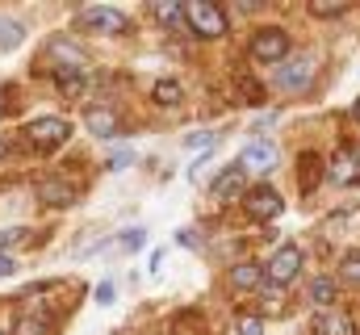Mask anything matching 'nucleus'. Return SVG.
<instances>
[{"instance_id":"1","label":"nucleus","mask_w":360,"mask_h":335,"mask_svg":"<svg viewBox=\"0 0 360 335\" xmlns=\"http://www.w3.org/2000/svg\"><path fill=\"white\" fill-rule=\"evenodd\" d=\"M21 139L34 151H59L72 139V122H63V118H34V122L21 126Z\"/></svg>"},{"instance_id":"2","label":"nucleus","mask_w":360,"mask_h":335,"mask_svg":"<svg viewBox=\"0 0 360 335\" xmlns=\"http://www.w3.org/2000/svg\"><path fill=\"white\" fill-rule=\"evenodd\" d=\"M314 55H306V51H297V55H289L285 63H276V76H272V88L276 92H306L310 80H314Z\"/></svg>"},{"instance_id":"3","label":"nucleus","mask_w":360,"mask_h":335,"mask_svg":"<svg viewBox=\"0 0 360 335\" xmlns=\"http://www.w3.org/2000/svg\"><path fill=\"white\" fill-rule=\"evenodd\" d=\"M180 8H184V21L193 25L197 38H222V34H226V13H222V4L188 0V4H180Z\"/></svg>"},{"instance_id":"4","label":"nucleus","mask_w":360,"mask_h":335,"mask_svg":"<svg viewBox=\"0 0 360 335\" xmlns=\"http://www.w3.org/2000/svg\"><path fill=\"white\" fill-rule=\"evenodd\" d=\"M302 272V248H293V244H285V248L272 251V260L260 268V277L269 281L272 289H285V285H293V277Z\"/></svg>"},{"instance_id":"5","label":"nucleus","mask_w":360,"mask_h":335,"mask_svg":"<svg viewBox=\"0 0 360 335\" xmlns=\"http://www.w3.org/2000/svg\"><path fill=\"white\" fill-rule=\"evenodd\" d=\"M289 55H293V38L281 25H264L252 38V59H260V63H285Z\"/></svg>"},{"instance_id":"6","label":"nucleus","mask_w":360,"mask_h":335,"mask_svg":"<svg viewBox=\"0 0 360 335\" xmlns=\"http://www.w3.org/2000/svg\"><path fill=\"white\" fill-rule=\"evenodd\" d=\"M281 164V147L272 143V139H252L248 147H243V156H239V172L243 176H264V172H272V168Z\"/></svg>"},{"instance_id":"7","label":"nucleus","mask_w":360,"mask_h":335,"mask_svg":"<svg viewBox=\"0 0 360 335\" xmlns=\"http://www.w3.org/2000/svg\"><path fill=\"white\" fill-rule=\"evenodd\" d=\"M34 193H38V206L42 210H72L76 197H80V189L72 180H63V176H42L34 184Z\"/></svg>"},{"instance_id":"8","label":"nucleus","mask_w":360,"mask_h":335,"mask_svg":"<svg viewBox=\"0 0 360 335\" xmlns=\"http://www.w3.org/2000/svg\"><path fill=\"white\" fill-rule=\"evenodd\" d=\"M76 21H80L84 30H101V34H126V30H130L126 13L113 8V4H89V8H80Z\"/></svg>"},{"instance_id":"9","label":"nucleus","mask_w":360,"mask_h":335,"mask_svg":"<svg viewBox=\"0 0 360 335\" xmlns=\"http://www.w3.org/2000/svg\"><path fill=\"white\" fill-rule=\"evenodd\" d=\"M243 210L252 214V218H260V222H269V218H276L281 210H285V197L272 189V184H252L248 193H243Z\"/></svg>"},{"instance_id":"10","label":"nucleus","mask_w":360,"mask_h":335,"mask_svg":"<svg viewBox=\"0 0 360 335\" xmlns=\"http://www.w3.org/2000/svg\"><path fill=\"white\" fill-rule=\"evenodd\" d=\"M84 126H89L96 139H113V134L122 130V122H117V113H113L109 105H89V109H84Z\"/></svg>"},{"instance_id":"11","label":"nucleus","mask_w":360,"mask_h":335,"mask_svg":"<svg viewBox=\"0 0 360 335\" xmlns=\"http://www.w3.org/2000/svg\"><path fill=\"white\" fill-rule=\"evenodd\" d=\"M331 180H340V184H356L360 180V151L356 147H340L335 151V160H331Z\"/></svg>"},{"instance_id":"12","label":"nucleus","mask_w":360,"mask_h":335,"mask_svg":"<svg viewBox=\"0 0 360 335\" xmlns=\"http://www.w3.org/2000/svg\"><path fill=\"white\" fill-rule=\"evenodd\" d=\"M314 335H352V323L340 310H319L314 315Z\"/></svg>"},{"instance_id":"13","label":"nucleus","mask_w":360,"mask_h":335,"mask_svg":"<svg viewBox=\"0 0 360 335\" xmlns=\"http://www.w3.org/2000/svg\"><path fill=\"white\" fill-rule=\"evenodd\" d=\"M243 180H248V176H243L235 164L222 168V172H218V180H214V197H218V201H231V197L243 189Z\"/></svg>"},{"instance_id":"14","label":"nucleus","mask_w":360,"mask_h":335,"mask_svg":"<svg viewBox=\"0 0 360 335\" xmlns=\"http://www.w3.org/2000/svg\"><path fill=\"white\" fill-rule=\"evenodd\" d=\"M180 96H184V88H180V80H172V76L155 80V88H151V101H155L160 109H168V105H180Z\"/></svg>"},{"instance_id":"15","label":"nucleus","mask_w":360,"mask_h":335,"mask_svg":"<svg viewBox=\"0 0 360 335\" xmlns=\"http://www.w3.org/2000/svg\"><path fill=\"white\" fill-rule=\"evenodd\" d=\"M264 277H260V264H252V260H243V264H235L231 268V285L235 289H256Z\"/></svg>"},{"instance_id":"16","label":"nucleus","mask_w":360,"mask_h":335,"mask_svg":"<svg viewBox=\"0 0 360 335\" xmlns=\"http://www.w3.org/2000/svg\"><path fill=\"white\" fill-rule=\"evenodd\" d=\"M21 42H25V25L0 13V51H17Z\"/></svg>"},{"instance_id":"17","label":"nucleus","mask_w":360,"mask_h":335,"mask_svg":"<svg viewBox=\"0 0 360 335\" xmlns=\"http://www.w3.org/2000/svg\"><path fill=\"white\" fill-rule=\"evenodd\" d=\"M55 80H59L63 92H80V88H89V72H80V68H59Z\"/></svg>"},{"instance_id":"18","label":"nucleus","mask_w":360,"mask_h":335,"mask_svg":"<svg viewBox=\"0 0 360 335\" xmlns=\"http://www.w3.org/2000/svg\"><path fill=\"white\" fill-rule=\"evenodd\" d=\"M319 180H323V160L319 156H302V189L310 193V189H319Z\"/></svg>"},{"instance_id":"19","label":"nucleus","mask_w":360,"mask_h":335,"mask_svg":"<svg viewBox=\"0 0 360 335\" xmlns=\"http://www.w3.org/2000/svg\"><path fill=\"white\" fill-rule=\"evenodd\" d=\"M51 59H63V63L80 68V63H84V51H80V46H68L63 38H55V42H51Z\"/></svg>"},{"instance_id":"20","label":"nucleus","mask_w":360,"mask_h":335,"mask_svg":"<svg viewBox=\"0 0 360 335\" xmlns=\"http://www.w3.org/2000/svg\"><path fill=\"white\" fill-rule=\"evenodd\" d=\"M310 302H314V306H331V302H335V281H331V277H319V281L310 285Z\"/></svg>"},{"instance_id":"21","label":"nucleus","mask_w":360,"mask_h":335,"mask_svg":"<svg viewBox=\"0 0 360 335\" xmlns=\"http://www.w3.org/2000/svg\"><path fill=\"white\" fill-rule=\"evenodd\" d=\"M180 143H184L188 151H205V147H218V134H214V130H193V134H184Z\"/></svg>"},{"instance_id":"22","label":"nucleus","mask_w":360,"mask_h":335,"mask_svg":"<svg viewBox=\"0 0 360 335\" xmlns=\"http://www.w3.org/2000/svg\"><path fill=\"white\" fill-rule=\"evenodd\" d=\"M310 13H314V17H340V13H348V4H344V0H314Z\"/></svg>"},{"instance_id":"23","label":"nucleus","mask_w":360,"mask_h":335,"mask_svg":"<svg viewBox=\"0 0 360 335\" xmlns=\"http://www.w3.org/2000/svg\"><path fill=\"white\" fill-rule=\"evenodd\" d=\"M117 244H122L126 251H139L143 244H147V231H143V227H134V231H122V235H117Z\"/></svg>"},{"instance_id":"24","label":"nucleus","mask_w":360,"mask_h":335,"mask_svg":"<svg viewBox=\"0 0 360 335\" xmlns=\"http://www.w3.org/2000/svg\"><path fill=\"white\" fill-rule=\"evenodd\" d=\"M235 331L239 335H260L264 331V319H256V315H239V319H235Z\"/></svg>"},{"instance_id":"25","label":"nucleus","mask_w":360,"mask_h":335,"mask_svg":"<svg viewBox=\"0 0 360 335\" xmlns=\"http://www.w3.org/2000/svg\"><path fill=\"white\" fill-rule=\"evenodd\" d=\"M21 239H30V231L25 227H13V231H0V255H8L13 244H21Z\"/></svg>"},{"instance_id":"26","label":"nucleus","mask_w":360,"mask_h":335,"mask_svg":"<svg viewBox=\"0 0 360 335\" xmlns=\"http://www.w3.org/2000/svg\"><path fill=\"white\" fill-rule=\"evenodd\" d=\"M340 277H344V281H352V285H360V255H344Z\"/></svg>"},{"instance_id":"27","label":"nucleus","mask_w":360,"mask_h":335,"mask_svg":"<svg viewBox=\"0 0 360 335\" xmlns=\"http://www.w3.org/2000/svg\"><path fill=\"white\" fill-rule=\"evenodd\" d=\"M151 13H155L160 21H180V4H172V0H160V4H151Z\"/></svg>"},{"instance_id":"28","label":"nucleus","mask_w":360,"mask_h":335,"mask_svg":"<svg viewBox=\"0 0 360 335\" xmlns=\"http://www.w3.org/2000/svg\"><path fill=\"white\" fill-rule=\"evenodd\" d=\"M113 298H117V285H113V281H101V285H96V302H101V306H109Z\"/></svg>"},{"instance_id":"29","label":"nucleus","mask_w":360,"mask_h":335,"mask_svg":"<svg viewBox=\"0 0 360 335\" xmlns=\"http://www.w3.org/2000/svg\"><path fill=\"white\" fill-rule=\"evenodd\" d=\"M130 160H134L130 151H113V156H109V172H122V168H130Z\"/></svg>"},{"instance_id":"30","label":"nucleus","mask_w":360,"mask_h":335,"mask_svg":"<svg viewBox=\"0 0 360 335\" xmlns=\"http://www.w3.org/2000/svg\"><path fill=\"white\" fill-rule=\"evenodd\" d=\"M176 244L180 248H197V231H176Z\"/></svg>"},{"instance_id":"31","label":"nucleus","mask_w":360,"mask_h":335,"mask_svg":"<svg viewBox=\"0 0 360 335\" xmlns=\"http://www.w3.org/2000/svg\"><path fill=\"white\" fill-rule=\"evenodd\" d=\"M17 272V260L13 255H0V277H13Z\"/></svg>"},{"instance_id":"32","label":"nucleus","mask_w":360,"mask_h":335,"mask_svg":"<svg viewBox=\"0 0 360 335\" xmlns=\"http://www.w3.org/2000/svg\"><path fill=\"white\" fill-rule=\"evenodd\" d=\"M4 156H8V139H0V160H4Z\"/></svg>"}]
</instances>
